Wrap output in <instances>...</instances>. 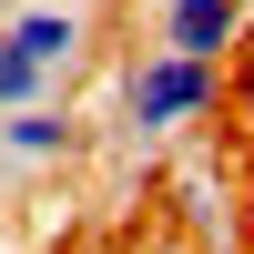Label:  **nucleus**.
Wrapping results in <instances>:
<instances>
[{"label": "nucleus", "mask_w": 254, "mask_h": 254, "mask_svg": "<svg viewBox=\"0 0 254 254\" xmlns=\"http://www.w3.org/2000/svg\"><path fill=\"white\" fill-rule=\"evenodd\" d=\"M0 41H10V51L31 61L41 81H71V61H81V10H51V0H31V10H10V20H0Z\"/></svg>", "instance_id": "obj_3"}, {"label": "nucleus", "mask_w": 254, "mask_h": 254, "mask_svg": "<svg viewBox=\"0 0 254 254\" xmlns=\"http://www.w3.org/2000/svg\"><path fill=\"white\" fill-rule=\"evenodd\" d=\"M244 10H254V0H244Z\"/></svg>", "instance_id": "obj_6"}, {"label": "nucleus", "mask_w": 254, "mask_h": 254, "mask_svg": "<svg viewBox=\"0 0 254 254\" xmlns=\"http://www.w3.org/2000/svg\"><path fill=\"white\" fill-rule=\"evenodd\" d=\"M51 92H61V81H41L31 61H20L10 41H0V122H10V112H31V102H51Z\"/></svg>", "instance_id": "obj_5"}, {"label": "nucleus", "mask_w": 254, "mask_h": 254, "mask_svg": "<svg viewBox=\"0 0 254 254\" xmlns=\"http://www.w3.org/2000/svg\"><path fill=\"white\" fill-rule=\"evenodd\" d=\"M112 112L132 122L142 142H173V132H193V122H214L224 112V71H203V61H173V51H122V71H112Z\"/></svg>", "instance_id": "obj_1"}, {"label": "nucleus", "mask_w": 254, "mask_h": 254, "mask_svg": "<svg viewBox=\"0 0 254 254\" xmlns=\"http://www.w3.org/2000/svg\"><path fill=\"white\" fill-rule=\"evenodd\" d=\"M81 153V122L61 112V102H31V112L0 122V163H20V173H51V163Z\"/></svg>", "instance_id": "obj_4"}, {"label": "nucleus", "mask_w": 254, "mask_h": 254, "mask_svg": "<svg viewBox=\"0 0 254 254\" xmlns=\"http://www.w3.org/2000/svg\"><path fill=\"white\" fill-rule=\"evenodd\" d=\"M244 31H254L244 0H153V51L203 61V71H224V61L244 51Z\"/></svg>", "instance_id": "obj_2"}]
</instances>
